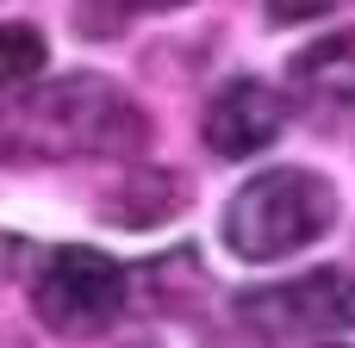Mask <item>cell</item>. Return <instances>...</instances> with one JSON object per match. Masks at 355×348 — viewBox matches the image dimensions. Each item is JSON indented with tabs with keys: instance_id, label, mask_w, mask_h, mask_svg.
Segmentation results:
<instances>
[{
	"instance_id": "obj_6",
	"label": "cell",
	"mask_w": 355,
	"mask_h": 348,
	"mask_svg": "<svg viewBox=\"0 0 355 348\" xmlns=\"http://www.w3.org/2000/svg\"><path fill=\"white\" fill-rule=\"evenodd\" d=\"M293 81L318 106H349L355 100V31H324L293 56Z\"/></svg>"
},
{
	"instance_id": "obj_3",
	"label": "cell",
	"mask_w": 355,
	"mask_h": 348,
	"mask_svg": "<svg viewBox=\"0 0 355 348\" xmlns=\"http://www.w3.org/2000/svg\"><path fill=\"white\" fill-rule=\"evenodd\" d=\"M125 293H131V280H125V268H119L112 255L69 243V249H56V255L44 262V274L31 280V311H37V324H44L50 336L87 342V336H106V330L119 324Z\"/></svg>"
},
{
	"instance_id": "obj_7",
	"label": "cell",
	"mask_w": 355,
	"mask_h": 348,
	"mask_svg": "<svg viewBox=\"0 0 355 348\" xmlns=\"http://www.w3.org/2000/svg\"><path fill=\"white\" fill-rule=\"evenodd\" d=\"M50 62V44L37 25H0V87H25L37 81Z\"/></svg>"
},
{
	"instance_id": "obj_8",
	"label": "cell",
	"mask_w": 355,
	"mask_h": 348,
	"mask_svg": "<svg viewBox=\"0 0 355 348\" xmlns=\"http://www.w3.org/2000/svg\"><path fill=\"white\" fill-rule=\"evenodd\" d=\"M168 6H187V0H106V6H94V12L81 19V31H87V37H106V31H119L125 12H168Z\"/></svg>"
},
{
	"instance_id": "obj_4",
	"label": "cell",
	"mask_w": 355,
	"mask_h": 348,
	"mask_svg": "<svg viewBox=\"0 0 355 348\" xmlns=\"http://www.w3.org/2000/svg\"><path fill=\"white\" fill-rule=\"evenodd\" d=\"M237 318L275 342H306V336H337L355 324V274L343 268H312L281 286H256L237 299Z\"/></svg>"
},
{
	"instance_id": "obj_1",
	"label": "cell",
	"mask_w": 355,
	"mask_h": 348,
	"mask_svg": "<svg viewBox=\"0 0 355 348\" xmlns=\"http://www.w3.org/2000/svg\"><path fill=\"white\" fill-rule=\"evenodd\" d=\"M144 137H150L144 106L87 68L37 81L12 106H0V162H12V168H50V162H81V156H131Z\"/></svg>"
},
{
	"instance_id": "obj_10",
	"label": "cell",
	"mask_w": 355,
	"mask_h": 348,
	"mask_svg": "<svg viewBox=\"0 0 355 348\" xmlns=\"http://www.w3.org/2000/svg\"><path fill=\"white\" fill-rule=\"evenodd\" d=\"M324 348H343V342H324Z\"/></svg>"
},
{
	"instance_id": "obj_2",
	"label": "cell",
	"mask_w": 355,
	"mask_h": 348,
	"mask_svg": "<svg viewBox=\"0 0 355 348\" xmlns=\"http://www.w3.org/2000/svg\"><path fill=\"white\" fill-rule=\"evenodd\" d=\"M337 224V187L312 168H268L256 181H243L225 205V249L237 262H287L300 249H312L318 237H331Z\"/></svg>"
},
{
	"instance_id": "obj_5",
	"label": "cell",
	"mask_w": 355,
	"mask_h": 348,
	"mask_svg": "<svg viewBox=\"0 0 355 348\" xmlns=\"http://www.w3.org/2000/svg\"><path fill=\"white\" fill-rule=\"evenodd\" d=\"M206 149L225 156V162H243L256 149H268L281 131H287V93L268 87V81H225L206 106Z\"/></svg>"
},
{
	"instance_id": "obj_9",
	"label": "cell",
	"mask_w": 355,
	"mask_h": 348,
	"mask_svg": "<svg viewBox=\"0 0 355 348\" xmlns=\"http://www.w3.org/2000/svg\"><path fill=\"white\" fill-rule=\"evenodd\" d=\"M337 0H268V19L275 25H306V19H324Z\"/></svg>"
}]
</instances>
